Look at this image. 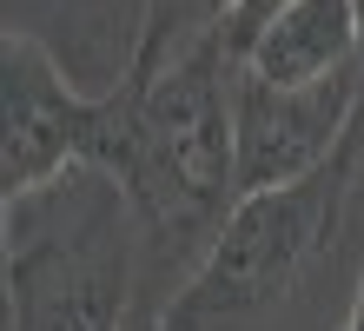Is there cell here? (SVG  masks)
<instances>
[{"label": "cell", "mask_w": 364, "mask_h": 331, "mask_svg": "<svg viewBox=\"0 0 364 331\" xmlns=\"http://www.w3.org/2000/svg\"><path fill=\"white\" fill-rule=\"evenodd\" d=\"M87 166L106 172L146 232V292L166 272H199L212 238L239 206V152H232V53L212 33L153 80L100 93V140Z\"/></svg>", "instance_id": "obj_1"}, {"label": "cell", "mask_w": 364, "mask_h": 331, "mask_svg": "<svg viewBox=\"0 0 364 331\" xmlns=\"http://www.w3.org/2000/svg\"><path fill=\"white\" fill-rule=\"evenodd\" d=\"M7 331H126L146 292V232L93 166L7 206Z\"/></svg>", "instance_id": "obj_2"}, {"label": "cell", "mask_w": 364, "mask_h": 331, "mask_svg": "<svg viewBox=\"0 0 364 331\" xmlns=\"http://www.w3.org/2000/svg\"><path fill=\"white\" fill-rule=\"evenodd\" d=\"M358 159H364V132H351L338 146V159H325L305 179L245 192L232 206L225 232L212 238V252L199 258V272L159 298V325L166 331H259L305 285L311 265L331 252L345 206L358 192Z\"/></svg>", "instance_id": "obj_3"}, {"label": "cell", "mask_w": 364, "mask_h": 331, "mask_svg": "<svg viewBox=\"0 0 364 331\" xmlns=\"http://www.w3.org/2000/svg\"><path fill=\"white\" fill-rule=\"evenodd\" d=\"M100 140V93L60 73V60L27 27L0 33V199H27L40 186L87 166Z\"/></svg>", "instance_id": "obj_4"}, {"label": "cell", "mask_w": 364, "mask_h": 331, "mask_svg": "<svg viewBox=\"0 0 364 331\" xmlns=\"http://www.w3.org/2000/svg\"><path fill=\"white\" fill-rule=\"evenodd\" d=\"M364 66L318 80V86H272L232 66V152H239V192H272L338 159L358 132Z\"/></svg>", "instance_id": "obj_5"}, {"label": "cell", "mask_w": 364, "mask_h": 331, "mask_svg": "<svg viewBox=\"0 0 364 331\" xmlns=\"http://www.w3.org/2000/svg\"><path fill=\"white\" fill-rule=\"evenodd\" d=\"M358 60V7L351 0H291L245 53V73L272 86H318Z\"/></svg>", "instance_id": "obj_6"}, {"label": "cell", "mask_w": 364, "mask_h": 331, "mask_svg": "<svg viewBox=\"0 0 364 331\" xmlns=\"http://www.w3.org/2000/svg\"><path fill=\"white\" fill-rule=\"evenodd\" d=\"M232 7H239V0H146L133 53H126V80H153L173 60H186L199 40H212L225 27Z\"/></svg>", "instance_id": "obj_7"}, {"label": "cell", "mask_w": 364, "mask_h": 331, "mask_svg": "<svg viewBox=\"0 0 364 331\" xmlns=\"http://www.w3.org/2000/svg\"><path fill=\"white\" fill-rule=\"evenodd\" d=\"M291 0H239V7L225 14V27H219V40H225V53H232V66H245V53L259 47V33L272 27L278 14H285Z\"/></svg>", "instance_id": "obj_8"}, {"label": "cell", "mask_w": 364, "mask_h": 331, "mask_svg": "<svg viewBox=\"0 0 364 331\" xmlns=\"http://www.w3.org/2000/svg\"><path fill=\"white\" fill-rule=\"evenodd\" d=\"M126 331H166V325H159V298H139L133 318H126Z\"/></svg>", "instance_id": "obj_9"}, {"label": "cell", "mask_w": 364, "mask_h": 331, "mask_svg": "<svg viewBox=\"0 0 364 331\" xmlns=\"http://www.w3.org/2000/svg\"><path fill=\"white\" fill-rule=\"evenodd\" d=\"M345 331H364V285H358V305H351V318H345Z\"/></svg>", "instance_id": "obj_10"}, {"label": "cell", "mask_w": 364, "mask_h": 331, "mask_svg": "<svg viewBox=\"0 0 364 331\" xmlns=\"http://www.w3.org/2000/svg\"><path fill=\"white\" fill-rule=\"evenodd\" d=\"M351 7H358V60H364V0H351Z\"/></svg>", "instance_id": "obj_11"}]
</instances>
